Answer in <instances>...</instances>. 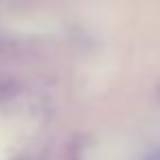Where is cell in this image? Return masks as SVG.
<instances>
[{
  "mask_svg": "<svg viewBox=\"0 0 160 160\" xmlns=\"http://www.w3.org/2000/svg\"><path fill=\"white\" fill-rule=\"evenodd\" d=\"M5 92H7V86H5V83H0V99L5 97Z\"/></svg>",
  "mask_w": 160,
  "mask_h": 160,
  "instance_id": "2",
  "label": "cell"
},
{
  "mask_svg": "<svg viewBox=\"0 0 160 160\" xmlns=\"http://www.w3.org/2000/svg\"><path fill=\"white\" fill-rule=\"evenodd\" d=\"M149 160H160V147H158V149H156V151L149 156Z\"/></svg>",
  "mask_w": 160,
  "mask_h": 160,
  "instance_id": "1",
  "label": "cell"
}]
</instances>
